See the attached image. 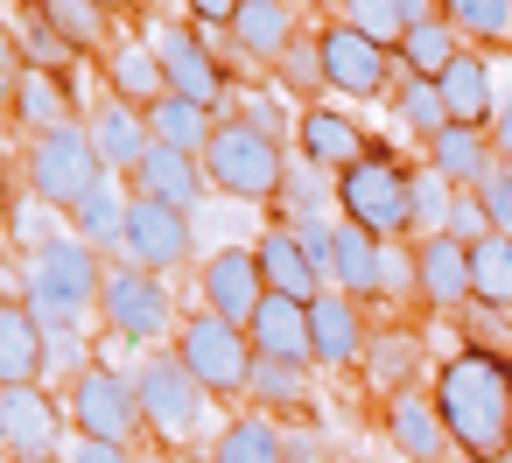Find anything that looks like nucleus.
I'll use <instances>...</instances> for the list:
<instances>
[{
    "instance_id": "obj_19",
    "label": "nucleus",
    "mask_w": 512,
    "mask_h": 463,
    "mask_svg": "<svg viewBox=\"0 0 512 463\" xmlns=\"http://www.w3.org/2000/svg\"><path fill=\"white\" fill-rule=\"evenodd\" d=\"M386 435H393V449L414 456V463H442V456H449V428H442L435 393H414V386L386 393Z\"/></svg>"
},
{
    "instance_id": "obj_33",
    "label": "nucleus",
    "mask_w": 512,
    "mask_h": 463,
    "mask_svg": "<svg viewBox=\"0 0 512 463\" xmlns=\"http://www.w3.org/2000/svg\"><path fill=\"white\" fill-rule=\"evenodd\" d=\"M127 204H134V197H120V176H106V183L71 211V232H78L85 246H99V253H120V239H127Z\"/></svg>"
},
{
    "instance_id": "obj_25",
    "label": "nucleus",
    "mask_w": 512,
    "mask_h": 463,
    "mask_svg": "<svg viewBox=\"0 0 512 463\" xmlns=\"http://www.w3.org/2000/svg\"><path fill=\"white\" fill-rule=\"evenodd\" d=\"M246 337H253V351H260V358L316 365V358H309V302H295V295H267V302L253 309Z\"/></svg>"
},
{
    "instance_id": "obj_50",
    "label": "nucleus",
    "mask_w": 512,
    "mask_h": 463,
    "mask_svg": "<svg viewBox=\"0 0 512 463\" xmlns=\"http://www.w3.org/2000/svg\"><path fill=\"white\" fill-rule=\"evenodd\" d=\"M22 71H29L22 36H8V29H0V92H15V85H22Z\"/></svg>"
},
{
    "instance_id": "obj_60",
    "label": "nucleus",
    "mask_w": 512,
    "mask_h": 463,
    "mask_svg": "<svg viewBox=\"0 0 512 463\" xmlns=\"http://www.w3.org/2000/svg\"><path fill=\"white\" fill-rule=\"evenodd\" d=\"M0 449H8V442H0Z\"/></svg>"
},
{
    "instance_id": "obj_37",
    "label": "nucleus",
    "mask_w": 512,
    "mask_h": 463,
    "mask_svg": "<svg viewBox=\"0 0 512 463\" xmlns=\"http://www.w3.org/2000/svg\"><path fill=\"white\" fill-rule=\"evenodd\" d=\"M470 302L512 309V232H491L470 246Z\"/></svg>"
},
{
    "instance_id": "obj_59",
    "label": "nucleus",
    "mask_w": 512,
    "mask_h": 463,
    "mask_svg": "<svg viewBox=\"0 0 512 463\" xmlns=\"http://www.w3.org/2000/svg\"><path fill=\"white\" fill-rule=\"evenodd\" d=\"M498 463H512V456H498Z\"/></svg>"
},
{
    "instance_id": "obj_55",
    "label": "nucleus",
    "mask_w": 512,
    "mask_h": 463,
    "mask_svg": "<svg viewBox=\"0 0 512 463\" xmlns=\"http://www.w3.org/2000/svg\"><path fill=\"white\" fill-rule=\"evenodd\" d=\"M8 463H64V456H8Z\"/></svg>"
},
{
    "instance_id": "obj_11",
    "label": "nucleus",
    "mask_w": 512,
    "mask_h": 463,
    "mask_svg": "<svg viewBox=\"0 0 512 463\" xmlns=\"http://www.w3.org/2000/svg\"><path fill=\"white\" fill-rule=\"evenodd\" d=\"M155 64H162V78H169V92H183V99H197V106H211L218 113V99H225V64L211 57V43L190 29V22H162L155 36Z\"/></svg>"
},
{
    "instance_id": "obj_34",
    "label": "nucleus",
    "mask_w": 512,
    "mask_h": 463,
    "mask_svg": "<svg viewBox=\"0 0 512 463\" xmlns=\"http://www.w3.org/2000/svg\"><path fill=\"white\" fill-rule=\"evenodd\" d=\"M36 15L78 50V57H106V8H99V0H36Z\"/></svg>"
},
{
    "instance_id": "obj_31",
    "label": "nucleus",
    "mask_w": 512,
    "mask_h": 463,
    "mask_svg": "<svg viewBox=\"0 0 512 463\" xmlns=\"http://www.w3.org/2000/svg\"><path fill=\"white\" fill-rule=\"evenodd\" d=\"M456 50H463V29L449 22V15H428V22H414L407 36H400V71H414V78H442L449 64H456Z\"/></svg>"
},
{
    "instance_id": "obj_17",
    "label": "nucleus",
    "mask_w": 512,
    "mask_h": 463,
    "mask_svg": "<svg viewBox=\"0 0 512 463\" xmlns=\"http://www.w3.org/2000/svg\"><path fill=\"white\" fill-rule=\"evenodd\" d=\"M85 134H92V148H99V162H106L113 176H134V162H141V155L155 148L148 106H134V99H120V92H106V99L92 106Z\"/></svg>"
},
{
    "instance_id": "obj_1",
    "label": "nucleus",
    "mask_w": 512,
    "mask_h": 463,
    "mask_svg": "<svg viewBox=\"0 0 512 463\" xmlns=\"http://www.w3.org/2000/svg\"><path fill=\"white\" fill-rule=\"evenodd\" d=\"M435 407L449 428V449L470 463H498L512 456V358L463 344L435 365Z\"/></svg>"
},
{
    "instance_id": "obj_2",
    "label": "nucleus",
    "mask_w": 512,
    "mask_h": 463,
    "mask_svg": "<svg viewBox=\"0 0 512 463\" xmlns=\"http://www.w3.org/2000/svg\"><path fill=\"white\" fill-rule=\"evenodd\" d=\"M99 288H106V253L85 246L78 232H57L29 253V274H22V302L36 309V323L57 337L85 330V316L99 309Z\"/></svg>"
},
{
    "instance_id": "obj_23",
    "label": "nucleus",
    "mask_w": 512,
    "mask_h": 463,
    "mask_svg": "<svg viewBox=\"0 0 512 463\" xmlns=\"http://www.w3.org/2000/svg\"><path fill=\"white\" fill-rule=\"evenodd\" d=\"M253 260H260V274H267V295H295V302H309V295H323V288H330V281L309 267V253H302L295 225L260 232V239H253Z\"/></svg>"
},
{
    "instance_id": "obj_35",
    "label": "nucleus",
    "mask_w": 512,
    "mask_h": 463,
    "mask_svg": "<svg viewBox=\"0 0 512 463\" xmlns=\"http://www.w3.org/2000/svg\"><path fill=\"white\" fill-rule=\"evenodd\" d=\"M274 204H281L288 218H330V211H337V176L295 155V162L281 169V190H274Z\"/></svg>"
},
{
    "instance_id": "obj_28",
    "label": "nucleus",
    "mask_w": 512,
    "mask_h": 463,
    "mask_svg": "<svg viewBox=\"0 0 512 463\" xmlns=\"http://www.w3.org/2000/svg\"><path fill=\"white\" fill-rule=\"evenodd\" d=\"M99 71H106V92L134 99V106H155L169 92V78L155 64V43H106V64Z\"/></svg>"
},
{
    "instance_id": "obj_39",
    "label": "nucleus",
    "mask_w": 512,
    "mask_h": 463,
    "mask_svg": "<svg viewBox=\"0 0 512 463\" xmlns=\"http://www.w3.org/2000/svg\"><path fill=\"white\" fill-rule=\"evenodd\" d=\"M302 386H309V365H295V358H260L253 351V379H246V400H260V407H302Z\"/></svg>"
},
{
    "instance_id": "obj_3",
    "label": "nucleus",
    "mask_w": 512,
    "mask_h": 463,
    "mask_svg": "<svg viewBox=\"0 0 512 463\" xmlns=\"http://www.w3.org/2000/svg\"><path fill=\"white\" fill-rule=\"evenodd\" d=\"M22 176H29V197L43 204V211H78L113 169L99 162V148H92V134H85V120H71V127H50V134H29V155H22Z\"/></svg>"
},
{
    "instance_id": "obj_26",
    "label": "nucleus",
    "mask_w": 512,
    "mask_h": 463,
    "mask_svg": "<svg viewBox=\"0 0 512 463\" xmlns=\"http://www.w3.org/2000/svg\"><path fill=\"white\" fill-rule=\"evenodd\" d=\"M8 106H15V120H22L29 134H50V127H71V120H78L71 78H64V71H43V64L22 71V85L8 92Z\"/></svg>"
},
{
    "instance_id": "obj_51",
    "label": "nucleus",
    "mask_w": 512,
    "mask_h": 463,
    "mask_svg": "<svg viewBox=\"0 0 512 463\" xmlns=\"http://www.w3.org/2000/svg\"><path fill=\"white\" fill-rule=\"evenodd\" d=\"M183 8H190V22H197V29H232L239 0H183Z\"/></svg>"
},
{
    "instance_id": "obj_6",
    "label": "nucleus",
    "mask_w": 512,
    "mask_h": 463,
    "mask_svg": "<svg viewBox=\"0 0 512 463\" xmlns=\"http://www.w3.org/2000/svg\"><path fill=\"white\" fill-rule=\"evenodd\" d=\"M337 218L372 239H407V169L386 148H365L351 169H337Z\"/></svg>"
},
{
    "instance_id": "obj_43",
    "label": "nucleus",
    "mask_w": 512,
    "mask_h": 463,
    "mask_svg": "<svg viewBox=\"0 0 512 463\" xmlns=\"http://www.w3.org/2000/svg\"><path fill=\"white\" fill-rule=\"evenodd\" d=\"M414 358H421V351H414V337H407V330H386V337H372V344H365V365H372V379H379L386 393H400V372H407Z\"/></svg>"
},
{
    "instance_id": "obj_14",
    "label": "nucleus",
    "mask_w": 512,
    "mask_h": 463,
    "mask_svg": "<svg viewBox=\"0 0 512 463\" xmlns=\"http://www.w3.org/2000/svg\"><path fill=\"white\" fill-rule=\"evenodd\" d=\"M197 288H204V309H218L225 323H253V309L267 302V274H260V260H253V246H218L211 260H204V274H197Z\"/></svg>"
},
{
    "instance_id": "obj_7",
    "label": "nucleus",
    "mask_w": 512,
    "mask_h": 463,
    "mask_svg": "<svg viewBox=\"0 0 512 463\" xmlns=\"http://www.w3.org/2000/svg\"><path fill=\"white\" fill-rule=\"evenodd\" d=\"M169 351H176L204 386H211V400H232V393H246V379H253V337H246L239 323H225L218 309L183 316Z\"/></svg>"
},
{
    "instance_id": "obj_21",
    "label": "nucleus",
    "mask_w": 512,
    "mask_h": 463,
    "mask_svg": "<svg viewBox=\"0 0 512 463\" xmlns=\"http://www.w3.org/2000/svg\"><path fill=\"white\" fill-rule=\"evenodd\" d=\"M302 0H239V15H232V43H239V57H253V64H274L295 36H302Z\"/></svg>"
},
{
    "instance_id": "obj_29",
    "label": "nucleus",
    "mask_w": 512,
    "mask_h": 463,
    "mask_svg": "<svg viewBox=\"0 0 512 463\" xmlns=\"http://www.w3.org/2000/svg\"><path fill=\"white\" fill-rule=\"evenodd\" d=\"M148 127H155V141H169V148H183V155H204L211 134H218V113L197 106V99H183V92H162V99L148 106Z\"/></svg>"
},
{
    "instance_id": "obj_16",
    "label": "nucleus",
    "mask_w": 512,
    "mask_h": 463,
    "mask_svg": "<svg viewBox=\"0 0 512 463\" xmlns=\"http://www.w3.org/2000/svg\"><path fill=\"white\" fill-rule=\"evenodd\" d=\"M134 197H155V204H169V211H204V197H211V176H204V162L197 155H183V148H169V141H155L141 162H134Z\"/></svg>"
},
{
    "instance_id": "obj_52",
    "label": "nucleus",
    "mask_w": 512,
    "mask_h": 463,
    "mask_svg": "<svg viewBox=\"0 0 512 463\" xmlns=\"http://www.w3.org/2000/svg\"><path fill=\"white\" fill-rule=\"evenodd\" d=\"M78 463H134V456H127V442H92V435H78Z\"/></svg>"
},
{
    "instance_id": "obj_4",
    "label": "nucleus",
    "mask_w": 512,
    "mask_h": 463,
    "mask_svg": "<svg viewBox=\"0 0 512 463\" xmlns=\"http://www.w3.org/2000/svg\"><path fill=\"white\" fill-rule=\"evenodd\" d=\"M197 162H204V176H211L218 197H232V204H274L281 169H288V148L274 134L246 127V120H218V134H211V148Z\"/></svg>"
},
{
    "instance_id": "obj_40",
    "label": "nucleus",
    "mask_w": 512,
    "mask_h": 463,
    "mask_svg": "<svg viewBox=\"0 0 512 463\" xmlns=\"http://www.w3.org/2000/svg\"><path fill=\"white\" fill-rule=\"evenodd\" d=\"M274 78H281L288 99H316V92H330V85H323V50H316V36H295V43L274 57Z\"/></svg>"
},
{
    "instance_id": "obj_53",
    "label": "nucleus",
    "mask_w": 512,
    "mask_h": 463,
    "mask_svg": "<svg viewBox=\"0 0 512 463\" xmlns=\"http://www.w3.org/2000/svg\"><path fill=\"white\" fill-rule=\"evenodd\" d=\"M288 463H323V442L316 435H288Z\"/></svg>"
},
{
    "instance_id": "obj_9",
    "label": "nucleus",
    "mask_w": 512,
    "mask_h": 463,
    "mask_svg": "<svg viewBox=\"0 0 512 463\" xmlns=\"http://www.w3.org/2000/svg\"><path fill=\"white\" fill-rule=\"evenodd\" d=\"M64 414H71V428L92 435V442H134V428H141L134 379L113 372V365H78V379H71V393H64Z\"/></svg>"
},
{
    "instance_id": "obj_12",
    "label": "nucleus",
    "mask_w": 512,
    "mask_h": 463,
    "mask_svg": "<svg viewBox=\"0 0 512 463\" xmlns=\"http://www.w3.org/2000/svg\"><path fill=\"white\" fill-rule=\"evenodd\" d=\"M190 211H169V204H155V197H134L127 204V239H120V260H134V267H148V274H169V267H183L190 260Z\"/></svg>"
},
{
    "instance_id": "obj_56",
    "label": "nucleus",
    "mask_w": 512,
    "mask_h": 463,
    "mask_svg": "<svg viewBox=\"0 0 512 463\" xmlns=\"http://www.w3.org/2000/svg\"><path fill=\"white\" fill-rule=\"evenodd\" d=\"M169 463H211V456H169Z\"/></svg>"
},
{
    "instance_id": "obj_5",
    "label": "nucleus",
    "mask_w": 512,
    "mask_h": 463,
    "mask_svg": "<svg viewBox=\"0 0 512 463\" xmlns=\"http://www.w3.org/2000/svg\"><path fill=\"white\" fill-rule=\"evenodd\" d=\"M134 400H141V428H155L162 442H197L211 428V386L176 358V351H155L134 365Z\"/></svg>"
},
{
    "instance_id": "obj_22",
    "label": "nucleus",
    "mask_w": 512,
    "mask_h": 463,
    "mask_svg": "<svg viewBox=\"0 0 512 463\" xmlns=\"http://www.w3.org/2000/svg\"><path fill=\"white\" fill-rule=\"evenodd\" d=\"M295 141H302V162H316V169H351L358 155H365V134H358V120L351 113H337V106H302V120H295Z\"/></svg>"
},
{
    "instance_id": "obj_24",
    "label": "nucleus",
    "mask_w": 512,
    "mask_h": 463,
    "mask_svg": "<svg viewBox=\"0 0 512 463\" xmlns=\"http://www.w3.org/2000/svg\"><path fill=\"white\" fill-rule=\"evenodd\" d=\"M435 92H442V106H449V120H456V127H491V106H498L491 57H477V50H456V64L435 78Z\"/></svg>"
},
{
    "instance_id": "obj_46",
    "label": "nucleus",
    "mask_w": 512,
    "mask_h": 463,
    "mask_svg": "<svg viewBox=\"0 0 512 463\" xmlns=\"http://www.w3.org/2000/svg\"><path fill=\"white\" fill-rule=\"evenodd\" d=\"M379 295H414V246L407 239H386V253H379Z\"/></svg>"
},
{
    "instance_id": "obj_41",
    "label": "nucleus",
    "mask_w": 512,
    "mask_h": 463,
    "mask_svg": "<svg viewBox=\"0 0 512 463\" xmlns=\"http://www.w3.org/2000/svg\"><path fill=\"white\" fill-rule=\"evenodd\" d=\"M337 22H351L358 36H372V43H386V50H400V36H407L400 0H337Z\"/></svg>"
},
{
    "instance_id": "obj_30",
    "label": "nucleus",
    "mask_w": 512,
    "mask_h": 463,
    "mask_svg": "<svg viewBox=\"0 0 512 463\" xmlns=\"http://www.w3.org/2000/svg\"><path fill=\"white\" fill-rule=\"evenodd\" d=\"M379 253H386V239H372V232H358V225H344L337 218V253H330V288H344V295H379Z\"/></svg>"
},
{
    "instance_id": "obj_44",
    "label": "nucleus",
    "mask_w": 512,
    "mask_h": 463,
    "mask_svg": "<svg viewBox=\"0 0 512 463\" xmlns=\"http://www.w3.org/2000/svg\"><path fill=\"white\" fill-rule=\"evenodd\" d=\"M22 57H29V64H43V71H64V78H71V64H78V50H71V43H64L43 15L22 29Z\"/></svg>"
},
{
    "instance_id": "obj_47",
    "label": "nucleus",
    "mask_w": 512,
    "mask_h": 463,
    "mask_svg": "<svg viewBox=\"0 0 512 463\" xmlns=\"http://www.w3.org/2000/svg\"><path fill=\"white\" fill-rule=\"evenodd\" d=\"M477 197H484L491 225H498V232H512V162H491V176L477 183Z\"/></svg>"
},
{
    "instance_id": "obj_54",
    "label": "nucleus",
    "mask_w": 512,
    "mask_h": 463,
    "mask_svg": "<svg viewBox=\"0 0 512 463\" xmlns=\"http://www.w3.org/2000/svg\"><path fill=\"white\" fill-rule=\"evenodd\" d=\"M0 225H15V190H8V169H0Z\"/></svg>"
},
{
    "instance_id": "obj_8",
    "label": "nucleus",
    "mask_w": 512,
    "mask_h": 463,
    "mask_svg": "<svg viewBox=\"0 0 512 463\" xmlns=\"http://www.w3.org/2000/svg\"><path fill=\"white\" fill-rule=\"evenodd\" d=\"M99 316H106V330L127 337V344H155V337L176 330V302H169L162 274H148V267H134V260H106Z\"/></svg>"
},
{
    "instance_id": "obj_15",
    "label": "nucleus",
    "mask_w": 512,
    "mask_h": 463,
    "mask_svg": "<svg viewBox=\"0 0 512 463\" xmlns=\"http://www.w3.org/2000/svg\"><path fill=\"white\" fill-rule=\"evenodd\" d=\"M64 407L36 386H0V442H8L15 456H57V435H64Z\"/></svg>"
},
{
    "instance_id": "obj_42",
    "label": "nucleus",
    "mask_w": 512,
    "mask_h": 463,
    "mask_svg": "<svg viewBox=\"0 0 512 463\" xmlns=\"http://www.w3.org/2000/svg\"><path fill=\"white\" fill-rule=\"evenodd\" d=\"M442 15H449L463 36H477V43L512 36V0H442Z\"/></svg>"
},
{
    "instance_id": "obj_32",
    "label": "nucleus",
    "mask_w": 512,
    "mask_h": 463,
    "mask_svg": "<svg viewBox=\"0 0 512 463\" xmlns=\"http://www.w3.org/2000/svg\"><path fill=\"white\" fill-rule=\"evenodd\" d=\"M211 463H288V435H281L267 414H239V421L218 428Z\"/></svg>"
},
{
    "instance_id": "obj_18",
    "label": "nucleus",
    "mask_w": 512,
    "mask_h": 463,
    "mask_svg": "<svg viewBox=\"0 0 512 463\" xmlns=\"http://www.w3.org/2000/svg\"><path fill=\"white\" fill-rule=\"evenodd\" d=\"M414 295L428 309H463L470 302V246L435 232V239H414Z\"/></svg>"
},
{
    "instance_id": "obj_38",
    "label": "nucleus",
    "mask_w": 512,
    "mask_h": 463,
    "mask_svg": "<svg viewBox=\"0 0 512 463\" xmlns=\"http://www.w3.org/2000/svg\"><path fill=\"white\" fill-rule=\"evenodd\" d=\"M393 120H400L414 141H435V134L449 127V106H442L435 78H414V71H400V78H393Z\"/></svg>"
},
{
    "instance_id": "obj_13",
    "label": "nucleus",
    "mask_w": 512,
    "mask_h": 463,
    "mask_svg": "<svg viewBox=\"0 0 512 463\" xmlns=\"http://www.w3.org/2000/svg\"><path fill=\"white\" fill-rule=\"evenodd\" d=\"M365 344H372V330H365V302L358 295H344V288L309 295V358L316 365L351 372V365H365Z\"/></svg>"
},
{
    "instance_id": "obj_27",
    "label": "nucleus",
    "mask_w": 512,
    "mask_h": 463,
    "mask_svg": "<svg viewBox=\"0 0 512 463\" xmlns=\"http://www.w3.org/2000/svg\"><path fill=\"white\" fill-rule=\"evenodd\" d=\"M491 162H498V148H491V134L484 127H442L435 141H428V169H442L456 190H477L484 176H491Z\"/></svg>"
},
{
    "instance_id": "obj_57",
    "label": "nucleus",
    "mask_w": 512,
    "mask_h": 463,
    "mask_svg": "<svg viewBox=\"0 0 512 463\" xmlns=\"http://www.w3.org/2000/svg\"><path fill=\"white\" fill-rule=\"evenodd\" d=\"M99 8H106V15H113V8H127V0H99Z\"/></svg>"
},
{
    "instance_id": "obj_49",
    "label": "nucleus",
    "mask_w": 512,
    "mask_h": 463,
    "mask_svg": "<svg viewBox=\"0 0 512 463\" xmlns=\"http://www.w3.org/2000/svg\"><path fill=\"white\" fill-rule=\"evenodd\" d=\"M484 134H491V148H498V162H512V85L498 92V106H491V127H484Z\"/></svg>"
},
{
    "instance_id": "obj_58",
    "label": "nucleus",
    "mask_w": 512,
    "mask_h": 463,
    "mask_svg": "<svg viewBox=\"0 0 512 463\" xmlns=\"http://www.w3.org/2000/svg\"><path fill=\"white\" fill-rule=\"evenodd\" d=\"M0 120H8V92H0Z\"/></svg>"
},
{
    "instance_id": "obj_20",
    "label": "nucleus",
    "mask_w": 512,
    "mask_h": 463,
    "mask_svg": "<svg viewBox=\"0 0 512 463\" xmlns=\"http://www.w3.org/2000/svg\"><path fill=\"white\" fill-rule=\"evenodd\" d=\"M50 365V330L36 323L29 302L0 295V386H36Z\"/></svg>"
},
{
    "instance_id": "obj_45",
    "label": "nucleus",
    "mask_w": 512,
    "mask_h": 463,
    "mask_svg": "<svg viewBox=\"0 0 512 463\" xmlns=\"http://www.w3.org/2000/svg\"><path fill=\"white\" fill-rule=\"evenodd\" d=\"M491 232H498V225H491L484 197H477V190H456V204H449V239L477 246V239H491Z\"/></svg>"
},
{
    "instance_id": "obj_10",
    "label": "nucleus",
    "mask_w": 512,
    "mask_h": 463,
    "mask_svg": "<svg viewBox=\"0 0 512 463\" xmlns=\"http://www.w3.org/2000/svg\"><path fill=\"white\" fill-rule=\"evenodd\" d=\"M316 50H323V85L337 92V99H379L393 78H400V57L386 50V43H372V36H358L351 22H330L323 36H316Z\"/></svg>"
},
{
    "instance_id": "obj_36",
    "label": "nucleus",
    "mask_w": 512,
    "mask_h": 463,
    "mask_svg": "<svg viewBox=\"0 0 512 463\" xmlns=\"http://www.w3.org/2000/svg\"><path fill=\"white\" fill-rule=\"evenodd\" d=\"M449 204H456V183L442 169H414L407 176V246L449 232Z\"/></svg>"
},
{
    "instance_id": "obj_48",
    "label": "nucleus",
    "mask_w": 512,
    "mask_h": 463,
    "mask_svg": "<svg viewBox=\"0 0 512 463\" xmlns=\"http://www.w3.org/2000/svg\"><path fill=\"white\" fill-rule=\"evenodd\" d=\"M232 120H246V127H260V134H274V141L288 134V113H281L267 92H239V113H232Z\"/></svg>"
}]
</instances>
